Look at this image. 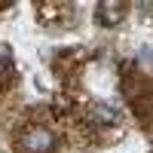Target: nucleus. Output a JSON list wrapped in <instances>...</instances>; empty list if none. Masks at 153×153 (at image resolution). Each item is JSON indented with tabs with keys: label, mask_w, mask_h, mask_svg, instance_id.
Listing matches in <instances>:
<instances>
[{
	"label": "nucleus",
	"mask_w": 153,
	"mask_h": 153,
	"mask_svg": "<svg viewBox=\"0 0 153 153\" xmlns=\"http://www.w3.org/2000/svg\"><path fill=\"white\" fill-rule=\"evenodd\" d=\"M52 147H55V135L46 126L22 129V135L16 138V150L19 153H52Z\"/></svg>",
	"instance_id": "nucleus-1"
},
{
	"label": "nucleus",
	"mask_w": 153,
	"mask_h": 153,
	"mask_svg": "<svg viewBox=\"0 0 153 153\" xmlns=\"http://www.w3.org/2000/svg\"><path fill=\"white\" fill-rule=\"evenodd\" d=\"M76 19L74 3H40V22L49 28H65Z\"/></svg>",
	"instance_id": "nucleus-2"
},
{
	"label": "nucleus",
	"mask_w": 153,
	"mask_h": 153,
	"mask_svg": "<svg viewBox=\"0 0 153 153\" xmlns=\"http://www.w3.org/2000/svg\"><path fill=\"white\" fill-rule=\"evenodd\" d=\"M126 9H129V3H98L95 6V22L104 25V28H113V25H120L126 19Z\"/></svg>",
	"instance_id": "nucleus-3"
},
{
	"label": "nucleus",
	"mask_w": 153,
	"mask_h": 153,
	"mask_svg": "<svg viewBox=\"0 0 153 153\" xmlns=\"http://www.w3.org/2000/svg\"><path fill=\"white\" fill-rule=\"evenodd\" d=\"M16 83V68H12V61L0 58V86H12Z\"/></svg>",
	"instance_id": "nucleus-4"
}]
</instances>
